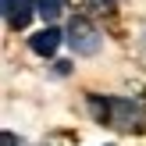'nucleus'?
I'll use <instances>...</instances> for the list:
<instances>
[{"label":"nucleus","mask_w":146,"mask_h":146,"mask_svg":"<svg viewBox=\"0 0 146 146\" xmlns=\"http://www.w3.org/2000/svg\"><path fill=\"white\" fill-rule=\"evenodd\" d=\"M89 107H93L100 125H111L118 132H135L146 121L143 104L132 100V96H89Z\"/></svg>","instance_id":"1"},{"label":"nucleus","mask_w":146,"mask_h":146,"mask_svg":"<svg viewBox=\"0 0 146 146\" xmlns=\"http://www.w3.org/2000/svg\"><path fill=\"white\" fill-rule=\"evenodd\" d=\"M68 46L75 50L78 57H93V54H100V46H104V36H100V29L93 25L86 14H75V18L68 21Z\"/></svg>","instance_id":"2"},{"label":"nucleus","mask_w":146,"mask_h":146,"mask_svg":"<svg viewBox=\"0 0 146 146\" xmlns=\"http://www.w3.org/2000/svg\"><path fill=\"white\" fill-rule=\"evenodd\" d=\"M32 14H39L36 0H4V21H7L11 32H21L32 21Z\"/></svg>","instance_id":"3"},{"label":"nucleus","mask_w":146,"mask_h":146,"mask_svg":"<svg viewBox=\"0 0 146 146\" xmlns=\"http://www.w3.org/2000/svg\"><path fill=\"white\" fill-rule=\"evenodd\" d=\"M61 43H68V36H64L57 25H46V29H39L36 36H29V50H32L36 57H54Z\"/></svg>","instance_id":"4"},{"label":"nucleus","mask_w":146,"mask_h":146,"mask_svg":"<svg viewBox=\"0 0 146 146\" xmlns=\"http://www.w3.org/2000/svg\"><path fill=\"white\" fill-rule=\"evenodd\" d=\"M36 7H39V18L46 21V25H54V21H57V18L64 14L68 0H36Z\"/></svg>","instance_id":"5"},{"label":"nucleus","mask_w":146,"mask_h":146,"mask_svg":"<svg viewBox=\"0 0 146 146\" xmlns=\"http://www.w3.org/2000/svg\"><path fill=\"white\" fill-rule=\"evenodd\" d=\"M0 139H4V146H25L21 139H14V132H7V128H4V135H0Z\"/></svg>","instance_id":"6"}]
</instances>
